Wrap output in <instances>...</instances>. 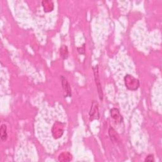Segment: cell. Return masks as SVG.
Segmentation results:
<instances>
[{
    "label": "cell",
    "mask_w": 162,
    "mask_h": 162,
    "mask_svg": "<svg viewBox=\"0 0 162 162\" xmlns=\"http://www.w3.org/2000/svg\"><path fill=\"white\" fill-rule=\"evenodd\" d=\"M124 82L126 87L130 91H136L139 87V80L129 74H127L125 76Z\"/></svg>",
    "instance_id": "cell-1"
},
{
    "label": "cell",
    "mask_w": 162,
    "mask_h": 162,
    "mask_svg": "<svg viewBox=\"0 0 162 162\" xmlns=\"http://www.w3.org/2000/svg\"><path fill=\"white\" fill-rule=\"evenodd\" d=\"M93 70L94 71V78H95V82L97 86L98 89V93L99 95V99L102 101L103 99V89L102 87H101V81L99 76V69H98V65H95L93 67Z\"/></svg>",
    "instance_id": "cell-2"
},
{
    "label": "cell",
    "mask_w": 162,
    "mask_h": 162,
    "mask_svg": "<svg viewBox=\"0 0 162 162\" xmlns=\"http://www.w3.org/2000/svg\"><path fill=\"white\" fill-rule=\"evenodd\" d=\"M99 118V111L98 107V103L96 101H93L92 105L89 111V120L93 121Z\"/></svg>",
    "instance_id": "cell-3"
},
{
    "label": "cell",
    "mask_w": 162,
    "mask_h": 162,
    "mask_svg": "<svg viewBox=\"0 0 162 162\" xmlns=\"http://www.w3.org/2000/svg\"><path fill=\"white\" fill-rule=\"evenodd\" d=\"M61 79H62V87L64 91V97H71L72 96V90H71L70 85L67 80V78L64 76H61Z\"/></svg>",
    "instance_id": "cell-4"
},
{
    "label": "cell",
    "mask_w": 162,
    "mask_h": 162,
    "mask_svg": "<svg viewBox=\"0 0 162 162\" xmlns=\"http://www.w3.org/2000/svg\"><path fill=\"white\" fill-rule=\"evenodd\" d=\"M111 117L117 124L123 122V118L120 114V111L117 108H112L110 110Z\"/></svg>",
    "instance_id": "cell-5"
},
{
    "label": "cell",
    "mask_w": 162,
    "mask_h": 162,
    "mask_svg": "<svg viewBox=\"0 0 162 162\" xmlns=\"http://www.w3.org/2000/svg\"><path fill=\"white\" fill-rule=\"evenodd\" d=\"M61 125H62V124H60V122H56L53 125V128L55 129V130H53V134L56 133V134L53 136L54 138L55 139L60 138L64 133V127Z\"/></svg>",
    "instance_id": "cell-6"
},
{
    "label": "cell",
    "mask_w": 162,
    "mask_h": 162,
    "mask_svg": "<svg viewBox=\"0 0 162 162\" xmlns=\"http://www.w3.org/2000/svg\"><path fill=\"white\" fill-rule=\"evenodd\" d=\"M43 6L44 8V10L45 12H52L53 10L54 5L52 2L51 1H43L42 2Z\"/></svg>",
    "instance_id": "cell-7"
},
{
    "label": "cell",
    "mask_w": 162,
    "mask_h": 162,
    "mask_svg": "<svg viewBox=\"0 0 162 162\" xmlns=\"http://www.w3.org/2000/svg\"><path fill=\"white\" fill-rule=\"evenodd\" d=\"M6 125L5 124H3L0 129V135H1V139L2 141H5L7 140L8 134L6 132Z\"/></svg>",
    "instance_id": "cell-8"
},
{
    "label": "cell",
    "mask_w": 162,
    "mask_h": 162,
    "mask_svg": "<svg viewBox=\"0 0 162 162\" xmlns=\"http://www.w3.org/2000/svg\"><path fill=\"white\" fill-rule=\"evenodd\" d=\"M60 56H62V58L64 60L67 59L68 58V52L67 46H65V45H62V47L60 48Z\"/></svg>",
    "instance_id": "cell-9"
},
{
    "label": "cell",
    "mask_w": 162,
    "mask_h": 162,
    "mask_svg": "<svg viewBox=\"0 0 162 162\" xmlns=\"http://www.w3.org/2000/svg\"><path fill=\"white\" fill-rule=\"evenodd\" d=\"M109 135L110 136V138L111 139L112 141H117V137H118V135L116 133V131L114 129V128L112 127H110L109 129Z\"/></svg>",
    "instance_id": "cell-10"
},
{
    "label": "cell",
    "mask_w": 162,
    "mask_h": 162,
    "mask_svg": "<svg viewBox=\"0 0 162 162\" xmlns=\"http://www.w3.org/2000/svg\"><path fill=\"white\" fill-rule=\"evenodd\" d=\"M77 50H78V52L80 54H85V51H86V48H85V44H83V47H80V48H77Z\"/></svg>",
    "instance_id": "cell-11"
},
{
    "label": "cell",
    "mask_w": 162,
    "mask_h": 162,
    "mask_svg": "<svg viewBox=\"0 0 162 162\" xmlns=\"http://www.w3.org/2000/svg\"><path fill=\"white\" fill-rule=\"evenodd\" d=\"M154 156L153 154H150L147 156V157L145 159V161H154Z\"/></svg>",
    "instance_id": "cell-12"
}]
</instances>
